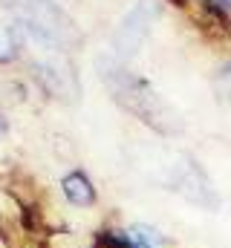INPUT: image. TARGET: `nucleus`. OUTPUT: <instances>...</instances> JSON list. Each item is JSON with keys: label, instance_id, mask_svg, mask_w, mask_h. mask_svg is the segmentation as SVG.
Listing matches in <instances>:
<instances>
[{"label": "nucleus", "instance_id": "423d86ee", "mask_svg": "<svg viewBox=\"0 0 231 248\" xmlns=\"http://www.w3.org/2000/svg\"><path fill=\"white\" fill-rule=\"evenodd\" d=\"M3 130H6V122H3V119H0V133H3Z\"/></svg>", "mask_w": 231, "mask_h": 248}, {"label": "nucleus", "instance_id": "7ed1b4c3", "mask_svg": "<svg viewBox=\"0 0 231 248\" xmlns=\"http://www.w3.org/2000/svg\"><path fill=\"white\" fill-rule=\"evenodd\" d=\"M15 58H17V41L6 26H0V63L15 61Z\"/></svg>", "mask_w": 231, "mask_h": 248}, {"label": "nucleus", "instance_id": "20e7f679", "mask_svg": "<svg viewBox=\"0 0 231 248\" xmlns=\"http://www.w3.org/2000/svg\"><path fill=\"white\" fill-rule=\"evenodd\" d=\"M217 90H220L226 98H231V63H226V66L220 69V75H217Z\"/></svg>", "mask_w": 231, "mask_h": 248}, {"label": "nucleus", "instance_id": "f257e3e1", "mask_svg": "<svg viewBox=\"0 0 231 248\" xmlns=\"http://www.w3.org/2000/svg\"><path fill=\"white\" fill-rule=\"evenodd\" d=\"M61 190H64V196H66V202L75 205V208H90V205L96 202V187H93V182H90L81 170L69 173V176L61 182Z\"/></svg>", "mask_w": 231, "mask_h": 248}, {"label": "nucleus", "instance_id": "f03ea898", "mask_svg": "<svg viewBox=\"0 0 231 248\" xmlns=\"http://www.w3.org/2000/svg\"><path fill=\"white\" fill-rule=\"evenodd\" d=\"M127 231V240H130V248H162L165 246V237L153 228V225H145V222H136Z\"/></svg>", "mask_w": 231, "mask_h": 248}, {"label": "nucleus", "instance_id": "39448f33", "mask_svg": "<svg viewBox=\"0 0 231 248\" xmlns=\"http://www.w3.org/2000/svg\"><path fill=\"white\" fill-rule=\"evenodd\" d=\"M205 3H208L211 9H217V12H223V15H226V12L231 9V0H205Z\"/></svg>", "mask_w": 231, "mask_h": 248}]
</instances>
